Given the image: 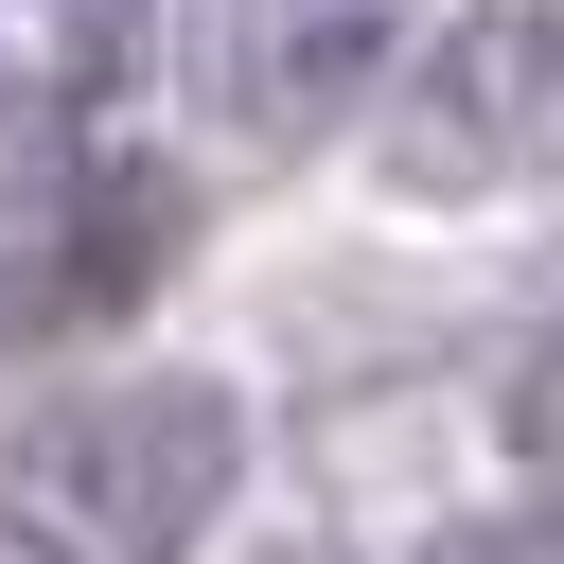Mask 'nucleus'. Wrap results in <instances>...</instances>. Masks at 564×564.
Masks as SVG:
<instances>
[{
    "instance_id": "f257e3e1",
    "label": "nucleus",
    "mask_w": 564,
    "mask_h": 564,
    "mask_svg": "<svg viewBox=\"0 0 564 564\" xmlns=\"http://www.w3.org/2000/svg\"><path fill=\"white\" fill-rule=\"evenodd\" d=\"M229 458H247V423H229V388H194V370H141V388H88V405L35 423V476H53V494L88 511V546H123V564L194 546V511L229 494Z\"/></svg>"
},
{
    "instance_id": "f03ea898",
    "label": "nucleus",
    "mask_w": 564,
    "mask_h": 564,
    "mask_svg": "<svg viewBox=\"0 0 564 564\" xmlns=\"http://www.w3.org/2000/svg\"><path fill=\"white\" fill-rule=\"evenodd\" d=\"M546 141H564V0H476V18L423 53V88L388 106V159H405V194L529 176Z\"/></svg>"
},
{
    "instance_id": "7ed1b4c3",
    "label": "nucleus",
    "mask_w": 564,
    "mask_h": 564,
    "mask_svg": "<svg viewBox=\"0 0 564 564\" xmlns=\"http://www.w3.org/2000/svg\"><path fill=\"white\" fill-rule=\"evenodd\" d=\"M194 194L159 159H53L18 212H0V335H70V317H123L159 264H176Z\"/></svg>"
},
{
    "instance_id": "20e7f679",
    "label": "nucleus",
    "mask_w": 564,
    "mask_h": 564,
    "mask_svg": "<svg viewBox=\"0 0 564 564\" xmlns=\"http://www.w3.org/2000/svg\"><path fill=\"white\" fill-rule=\"evenodd\" d=\"M405 0H212L194 18V88L247 123V141H317L335 106H370Z\"/></svg>"
},
{
    "instance_id": "39448f33",
    "label": "nucleus",
    "mask_w": 564,
    "mask_h": 564,
    "mask_svg": "<svg viewBox=\"0 0 564 564\" xmlns=\"http://www.w3.org/2000/svg\"><path fill=\"white\" fill-rule=\"evenodd\" d=\"M141 88V0H0V141H70Z\"/></svg>"
},
{
    "instance_id": "423d86ee",
    "label": "nucleus",
    "mask_w": 564,
    "mask_h": 564,
    "mask_svg": "<svg viewBox=\"0 0 564 564\" xmlns=\"http://www.w3.org/2000/svg\"><path fill=\"white\" fill-rule=\"evenodd\" d=\"M511 441H529V458H546V476H564V335H546V352H529V370H511Z\"/></svg>"
},
{
    "instance_id": "0eeeda50",
    "label": "nucleus",
    "mask_w": 564,
    "mask_h": 564,
    "mask_svg": "<svg viewBox=\"0 0 564 564\" xmlns=\"http://www.w3.org/2000/svg\"><path fill=\"white\" fill-rule=\"evenodd\" d=\"M423 564H564V546H546V529H441Z\"/></svg>"
},
{
    "instance_id": "6e6552de",
    "label": "nucleus",
    "mask_w": 564,
    "mask_h": 564,
    "mask_svg": "<svg viewBox=\"0 0 564 564\" xmlns=\"http://www.w3.org/2000/svg\"><path fill=\"white\" fill-rule=\"evenodd\" d=\"M0 564H70V546H53V529H0Z\"/></svg>"
},
{
    "instance_id": "1a4fd4ad",
    "label": "nucleus",
    "mask_w": 564,
    "mask_h": 564,
    "mask_svg": "<svg viewBox=\"0 0 564 564\" xmlns=\"http://www.w3.org/2000/svg\"><path fill=\"white\" fill-rule=\"evenodd\" d=\"M264 564H335V546H264Z\"/></svg>"
}]
</instances>
